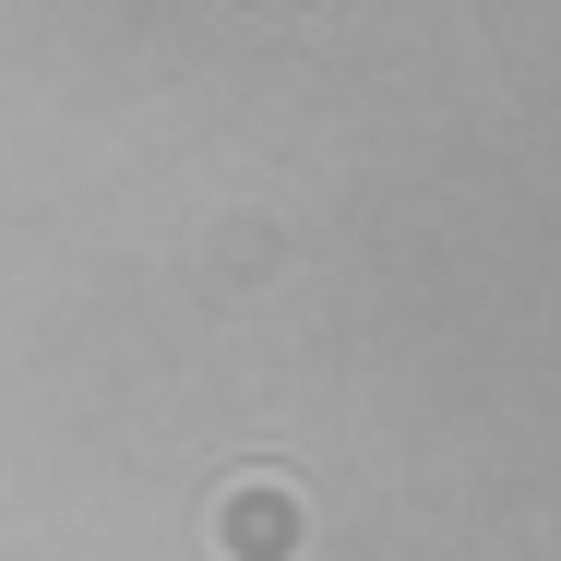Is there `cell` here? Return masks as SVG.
I'll return each instance as SVG.
<instances>
[{
	"mask_svg": "<svg viewBox=\"0 0 561 561\" xmlns=\"http://www.w3.org/2000/svg\"><path fill=\"white\" fill-rule=\"evenodd\" d=\"M216 550L227 561H287V502H275V490L227 502V514H216Z\"/></svg>",
	"mask_w": 561,
	"mask_h": 561,
	"instance_id": "obj_1",
	"label": "cell"
}]
</instances>
